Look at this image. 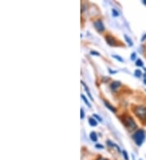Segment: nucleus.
<instances>
[{
    "mask_svg": "<svg viewBox=\"0 0 146 160\" xmlns=\"http://www.w3.org/2000/svg\"><path fill=\"white\" fill-rule=\"evenodd\" d=\"M132 138H133V140L135 141V144L137 146H141L145 140V132L142 129H139L133 134Z\"/></svg>",
    "mask_w": 146,
    "mask_h": 160,
    "instance_id": "1",
    "label": "nucleus"
},
{
    "mask_svg": "<svg viewBox=\"0 0 146 160\" xmlns=\"http://www.w3.org/2000/svg\"><path fill=\"white\" fill-rule=\"evenodd\" d=\"M135 116L139 117L141 120H145L146 119V108L145 106H137L134 110Z\"/></svg>",
    "mask_w": 146,
    "mask_h": 160,
    "instance_id": "2",
    "label": "nucleus"
},
{
    "mask_svg": "<svg viewBox=\"0 0 146 160\" xmlns=\"http://www.w3.org/2000/svg\"><path fill=\"white\" fill-rule=\"evenodd\" d=\"M124 125L125 126L127 127V129L130 130V131H132V130H134L136 129V124L135 122L134 121V120L132 119L131 117H128L125 118L124 120Z\"/></svg>",
    "mask_w": 146,
    "mask_h": 160,
    "instance_id": "3",
    "label": "nucleus"
},
{
    "mask_svg": "<svg viewBox=\"0 0 146 160\" xmlns=\"http://www.w3.org/2000/svg\"><path fill=\"white\" fill-rule=\"evenodd\" d=\"M94 27H95L97 32H102L105 31V26H104L102 21L101 20H97L94 22Z\"/></svg>",
    "mask_w": 146,
    "mask_h": 160,
    "instance_id": "4",
    "label": "nucleus"
},
{
    "mask_svg": "<svg viewBox=\"0 0 146 160\" xmlns=\"http://www.w3.org/2000/svg\"><path fill=\"white\" fill-rule=\"evenodd\" d=\"M106 42L108 43V45H110V46H116L117 45V41L111 36H106Z\"/></svg>",
    "mask_w": 146,
    "mask_h": 160,
    "instance_id": "5",
    "label": "nucleus"
},
{
    "mask_svg": "<svg viewBox=\"0 0 146 160\" xmlns=\"http://www.w3.org/2000/svg\"><path fill=\"white\" fill-rule=\"evenodd\" d=\"M104 104H105V106L107 107V108H108L109 109H110V110L111 111V112H116V108H115L114 107L112 106V105H111L110 104H109L108 102L106 101V100H105V101H104Z\"/></svg>",
    "mask_w": 146,
    "mask_h": 160,
    "instance_id": "6",
    "label": "nucleus"
},
{
    "mask_svg": "<svg viewBox=\"0 0 146 160\" xmlns=\"http://www.w3.org/2000/svg\"><path fill=\"white\" fill-rule=\"evenodd\" d=\"M111 88H112V90H116V88H118L119 87H120V83L119 82H118V81H114V82H113L112 83H111Z\"/></svg>",
    "mask_w": 146,
    "mask_h": 160,
    "instance_id": "7",
    "label": "nucleus"
},
{
    "mask_svg": "<svg viewBox=\"0 0 146 160\" xmlns=\"http://www.w3.org/2000/svg\"><path fill=\"white\" fill-rule=\"evenodd\" d=\"M89 137H90V139L92 140V142H97V133H95V132H91V133H90V135H89Z\"/></svg>",
    "mask_w": 146,
    "mask_h": 160,
    "instance_id": "8",
    "label": "nucleus"
},
{
    "mask_svg": "<svg viewBox=\"0 0 146 160\" xmlns=\"http://www.w3.org/2000/svg\"><path fill=\"white\" fill-rule=\"evenodd\" d=\"M124 38H125V40H126V41H127L128 44V45H129V46H133V42H132V41L131 40V38H130L128 35L124 34Z\"/></svg>",
    "mask_w": 146,
    "mask_h": 160,
    "instance_id": "9",
    "label": "nucleus"
},
{
    "mask_svg": "<svg viewBox=\"0 0 146 160\" xmlns=\"http://www.w3.org/2000/svg\"><path fill=\"white\" fill-rule=\"evenodd\" d=\"M89 125H91V126H97V121L93 119L92 117H91V118H89Z\"/></svg>",
    "mask_w": 146,
    "mask_h": 160,
    "instance_id": "10",
    "label": "nucleus"
},
{
    "mask_svg": "<svg viewBox=\"0 0 146 160\" xmlns=\"http://www.w3.org/2000/svg\"><path fill=\"white\" fill-rule=\"evenodd\" d=\"M81 83H82V84H83V85H84V87H85V89L86 90L87 93H88V96H89V98H90V100H93V99H92V96L90 95V92H89V88H88V87H87V86L85 85V83H84L83 82H81Z\"/></svg>",
    "mask_w": 146,
    "mask_h": 160,
    "instance_id": "11",
    "label": "nucleus"
},
{
    "mask_svg": "<svg viewBox=\"0 0 146 160\" xmlns=\"http://www.w3.org/2000/svg\"><path fill=\"white\" fill-rule=\"evenodd\" d=\"M81 98L83 99V100H84V101L85 102V104H86L89 107V108L91 107V105H90V104H89V102L88 101V100H87V98H86V97H85V96H84V95H81Z\"/></svg>",
    "mask_w": 146,
    "mask_h": 160,
    "instance_id": "12",
    "label": "nucleus"
},
{
    "mask_svg": "<svg viewBox=\"0 0 146 160\" xmlns=\"http://www.w3.org/2000/svg\"><path fill=\"white\" fill-rule=\"evenodd\" d=\"M135 65L137 66H143V62L141 61V59L138 58L137 59V61L135 62Z\"/></svg>",
    "mask_w": 146,
    "mask_h": 160,
    "instance_id": "13",
    "label": "nucleus"
},
{
    "mask_svg": "<svg viewBox=\"0 0 146 160\" xmlns=\"http://www.w3.org/2000/svg\"><path fill=\"white\" fill-rule=\"evenodd\" d=\"M112 57L113 58H116L118 61H119V62H124V59L122 58L120 56H118V55H112Z\"/></svg>",
    "mask_w": 146,
    "mask_h": 160,
    "instance_id": "14",
    "label": "nucleus"
},
{
    "mask_svg": "<svg viewBox=\"0 0 146 160\" xmlns=\"http://www.w3.org/2000/svg\"><path fill=\"white\" fill-rule=\"evenodd\" d=\"M123 155H124V158L125 159V160H129V158H128V153H127V151H126L125 150H123Z\"/></svg>",
    "mask_w": 146,
    "mask_h": 160,
    "instance_id": "15",
    "label": "nucleus"
},
{
    "mask_svg": "<svg viewBox=\"0 0 146 160\" xmlns=\"http://www.w3.org/2000/svg\"><path fill=\"white\" fill-rule=\"evenodd\" d=\"M112 13H113V16H114V17H117V16H119V11H117L115 9H112Z\"/></svg>",
    "mask_w": 146,
    "mask_h": 160,
    "instance_id": "16",
    "label": "nucleus"
},
{
    "mask_svg": "<svg viewBox=\"0 0 146 160\" xmlns=\"http://www.w3.org/2000/svg\"><path fill=\"white\" fill-rule=\"evenodd\" d=\"M135 75L136 77H141V71L140 70H136L135 71Z\"/></svg>",
    "mask_w": 146,
    "mask_h": 160,
    "instance_id": "17",
    "label": "nucleus"
},
{
    "mask_svg": "<svg viewBox=\"0 0 146 160\" xmlns=\"http://www.w3.org/2000/svg\"><path fill=\"white\" fill-rule=\"evenodd\" d=\"M90 53H91V55H96V56H100V53H97V51H93V50H92V51L90 52Z\"/></svg>",
    "mask_w": 146,
    "mask_h": 160,
    "instance_id": "18",
    "label": "nucleus"
},
{
    "mask_svg": "<svg viewBox=\"0 0 146 160\" xmlns=\"http://www.w3.org/2000/svg\"><path fill=\"white\" fill-rule=\"evenodd\" d=\"M135 58H136V54H135V53H131V59L132 61H134L135 59Z\"/></svg>",
    "mask_w": 146,
    "mask_h": 160,
    "instance_id": "19",
    "label": "nucleus"
},
{
    "mask_svg": "<svg viewBox=\"0 0 146 160\" xmlns=\"http://www.w3.org/2000/svg\"><path fill=\"white\" fill-rule=\"evenodd\" d=\"M84 117H85V112H84V110L81 108V119H83Z\"/></svg>",
    "mask_w": 146,
    "mask_h": 160,
    "instance_id": "20",
    "label": "nucleus"
},
{
    "mask_svg": "<svg viewBox=\"0 0 146 160\" xmlns=\"http://www.w3.org/2000/svg\"><path fill=\"white\" fill-rule=\"evenodd\" d=\"M93 117H94L97 118V120H99L100 121H102V118L100 117H99L98 115H97V114H93Z\"/></svg>",
    "mask_w": 146,
    "mask_h": 160,
    "instance_id": "21",
    "label": "nucleus"
},
{
    "mask_svg": "<svg viewBox=\"0 0 146 160\" xmlns=\"http://www.w3.org/2000/svg\"><path fill=\"white\" fill-rule=\"evenodd\" d=\"M97 148H101V149H103L104 148V146H103L101 144H96V146H95Z\"/></svg>",
    "mask_w": 146,
    "mask_h": 160,
    "instance_id": "22",
    "label": "nucleus"
},
{
    "mask_svg": "<svg viewBox=\"0 0 146 160\" xmlns=\"http://www.w3.org/2000/svg\"><path fill=\"white\" fill-rule=\"evenodd\" d=\"M109 71H110V74H115L116 73V71H114V70H111L110 69H109Z\"/></svg>",
    "mask_w": 146,
    "mask_h": 160,
    "instance_id": "23",
    "label": "nucleus"
},
{
    "mask_svg": "<svg viewBox=\"0 0 146 160\" xmlns=\"http://www.w3.org/2000/svg\"><path fill=\"white\" fill-rule=\"evenodd\" d=\"M146 38V34H145V36H144V37H142V40H141V41H145V39Z\"/></svg>",
    "mask_w": 146,
    "mask_h": 160,
    "instance_id": "24",
    "label": "nucleus"
},
{
    "mask_svg": "<svg viewBox=\"0 0 146 160\" xmlns=\"http://www.w3.org/2000/svg\"><path fill=\"white\" fill-rule=\"evenodd\" d=\"M97 160H107V159H104V158H99V159H97Z\"/></svg>",
    "mask_w": 146,
    "mask_h": 160,
    "instance_id": "25",
    "label": "nucleus"
},
{
    "mask_svg": "<svg viewBox=\"0 0 146 160\" xmlns=\"http://www.w3.org/2000/svg\"><path fill=\"white\" fill-rule=\"evenodd\" d=\"M143 3H144L145 5H146V0H144V1H143Z\"/></svg>",
    "mask_w": 146,
    "mask_h": 160,
    "instance_id": "26",
    "label": "nucleus"
},
{
    "mask_svg": "<svg viewBox=\"0 0 146 160\" xmlns=\"http://www.w3.org/2000/svg\"><path fill=\"white\" fill-rule=\"evenodd\" d=\"M144 83H145V85H146V78H145V79H144Z\"/></svg>",
    "mask_w": 146,
    "mask_h": 160,
    "instance_id": "27",
    "label": "nucleus"
}]
</instances>
